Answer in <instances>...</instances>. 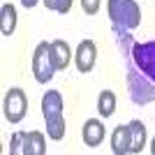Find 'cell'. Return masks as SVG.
Here are the masks:
<instances>
[{"mask_svg":"<svg viewBox=\"0 0 155 155\" xmlns=\"http://www.w3.org/2000/svg\"><path fill=\"white\" fill-rule=\"evenodd\" d=\"M130 153H141L146 146H148V132H146V125L134 118L130 120Z\"/></svg>","mask_w":155,"mask_h":155,"instance_id":"9","label":"cell"},{"mask_svg":"<svg viewBox=\"0 0 155 155\" xmlns=\"http://www.w3.org/2000/svg\"><path fill=\"white\" fill-rule=\"evenodd\" d=\"M16 21H19L16 7H14L12 2H5V5L0 7V32H2V37H12L14 35Z\"/></svg>","mask_w":155,"mask_h":155,"instance_id":"10","label":"cell"},{"mask_svg":"<svg viewBox=\"0 0 155 155\" xmlns=\"http://www.w3.org/2000/svg\"><path fill=\"white\" fill-rule=\"evenodd\" d=\"M148 148H150V153L155 155V137H153V139H150V143H148Z\"/></svg>","mask_w":155,"mask_h":155,"instance_id":"19","label":"cell"},{"mask_svg":"<svg viewBox=\"0 0 155 155\" xmlns=\"http://www.w3.org/2000/svg\"><path fill=\"white\" fill-rule=\"evenodd\" d=\"M107 14L111 21V30L134 32L141 26V7L137 0H107Z\"/></svg>","mask_w":155,"mask_h":155,"instance_id":"3","label":"cell"},{"mask_svg":"<svg viewBox=\"0 0 155 155\" xmlns=\"http://www.w3.org/2000/svg\"><path fill=\"white\" fill-rule=\"evenodd\" d=\"M72 2H74V0H42V5H44L49 12H56V14H70Z\"/></svg>","mask_w":155,"mask_h":155,"instance_id":"16","label":"cell"},{"mask_svg":"<svg viewBox=\"0 0 155 155\" xmlns=\"http://www.w3.org/2000/svg\"><path fill=\"white\" fill-rule=\"evenodd\" d=\"M42 0H21V5L26 7V9H32V7H37Z\"/></svg>","mask_w":155,"mask_h":155,"instance_id":"18","label":"cell"},{"mask_svg":"<svg viewBox=\"0 0 155 155\" xmlns=\"http://www.w3.org/2000/svg\"><path fill=\"white\" fill-rule=\"evenodd\" d=\"M114 32V39H116V46L118 51H120V56H127L130 51H132V46H134V37H132V32L130 30H111Z\"/></svg>","mask_w":155,"mask_h":155,"instance_id":"14","label":"cell"},{"mask_svg":"<svg viewBox=\"0 0 155 155\" xmlns=\"http://www.w3.org/2000/svg\"><path fill=\"white\" fill-rule=\"evenodd\" d=\"M72 58H74V53H72L70 44H67L65 39H53L51 42V60H53L56 72L67 70V65L72 63Z\"/></svg>","mask_w":155,"mask_h":155,"instance_id":"8","label":"cell"},{"mask_svg":"<svg viewBox=\"0 0 155 155\" xmlns=\"http://www.w3.org/2000/svg\"><path fill=\"white\" fill-rule=\"evenodd\" d=\"M97 114L102 118H111L116 114V93L114 91H102L97 97Z\"/></svg>","mask_w":155,"mask_h":155,"instance_id":"13","label":"cell"},{"mask_svg":"<svg viewBox=\"0 0 155 155\" xmlns=\"http://www.w3.org/2000/svg\"><path fill=\"white\" fill-rule=\"evenodd\" d=\"M81 137H84V143L88 148H97L107 137V127H104L102 118H88L81 127Z\"/></svg>","mask_w":155,"mask_h":155,"instance_id":"7","label":"cell"},{"mask_svg":"<svg viewBox=\"0 0 155 155\" xmlns=\"http://www.w3.org/2000/svg\"><path fill=\"white\" fill-rule=\"evenodd\" d=\"M111 153L114 155L130 153V125H118L111 132Z\"/></svg>","mask_w":155,"mask_h":155,"instance_id":"11","label":"cell"},{"mask_svg":"<svg viewBox=\"0 0 155 155\" xmlns=\"http://www.w3.org/2000/svg\"><path fill=\"white\" fill-rule=\"evenodd\" d=\"M46 153V137L39 130H30L26 137V155H44Z\"/></svg>","mask_w":155,"mask_h":155,"instance_id":"12","label":"cell"},{"mask_svg":"<svg viewBox=\"0 0 155 155\" xmlns=\"http://www.w3.org/2000/svg\"><path fill=\"white\" fill-rule=\"evenodd\" d=\"M56 74L51 60V42H39L32 51V77L37 84H49Z\"/></svg>","mask_w":155,"mask_h":155,"instance_id":"4","label":"cell"},{"mask_svg":"<svg viewBox=\"0 0 155 155\" xmlns=\"http://www.w3.org/2000/svg\"><path fill=\"white\" fill-rule=\"evenodd\" d=\"M28 114V97L23 88H9L5 93V100H2V116L5 120H9L12 125L21 123Z\"/></svg>","mask_w":155,"mask_h":155,"instance_id":"5","label":"cell"},{"mask_svg":"<svg viewBox=\"0 0 155 155\" xmlns=\"http://www.w3.org/2000/svg\"><path fill=\"white\" fill-rule=\"evenodd\" d=\"M100 5H102V0H81V9L88 16H95L100 12Z\"/></svg>","mask_w":155,"mask_h":155,"instance_id":"17","label":"cell"},{"mask_svg":"<svg viewBox=\"0 0 155 155\" xmlns=\"http://www.w3.org/2000/svg\"><path fill=\"white\" fill-rule=\"evenodd\" d=\"M95 63H97V44L93 39H81L77 51H74V65H77V70L81 74H88V72H93Z\"/></svg>","mask_w":155,"mask_h":155,"instance_id":"6","label":"cell"},{"mask_svg":"<svg viewBox=\"0 0 155 155\" xmlns=\"http://www.w3.org/2000/svg\"><path fill=\"white\" fill-rule=\"evenodd\" d=\"M125 84L132 104L146 107L155 102V39L134 42L125 56Z\"/></svg>","mask_w":155,"mask_h":155,"instance_id":"1","label":"cell"},{"mask_svg":"<svg viewBox=\"0 0 155 155\" xmlns=\"http://www.w3.org/2000/svg\"><path fill=\"white\" fill-rule=\"evenodd\" d=\"M26 137L28 132H23V130H16L9 137V155H26Z\"/></svg>","mask_w":155,"mask_h":155,"instance_id":"15","label":"cell"},{"mask_svg":"<svg viewBox=\"0 0 155 155\" xmlns=\"http://www.w3.org/2000/svg\"><path fill=\"white\" fill-rule=\"evenodd\" d=\"M42 116H44L46 123V137L51 141H60L65 137V102L60 91H46L42 95Z\"/></svg>","mask_w":155,"mask_h":155,"instance_id":"2","label":"cell"}]
</instances>
